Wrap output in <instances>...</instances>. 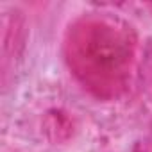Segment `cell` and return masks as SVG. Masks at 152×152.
I'll return each mask as SVG.
<instances>
[{"instance_id": "6da1fadb", "label": "cell", "mask_w": 152, "mask_h": 152, "mask_svg": "<svg viewBox=\"0 0 152 152\" xmlns=\"http://www.w3.org/2000/svg\"><path fill=\"white\" fill-rule=\"evenodd\" d=\"M66 48L70 66L99 95L115 93L124 86L132 47L127 34L116 25L102 20L84 22L70 31Z\"/></svg>"}, {"instance_id": "7a4b0ae2", "label": "cell", "mask_w": 152, "mask_h": 152, "mask_svg": "<svg viewBox=\"0 0 152 152\" xmlns=\"http://www.w3.org/2000/svg\"><path fill=\"white\" fill-rule=\"evenodd\" d=\"M45 132L48 134L50 140L63 141L72 134V120L61 111L48 113V116L45 120Z\"/></svg>"}, {"instance_id": "3957f363", "label": "cell", "mask_w": 152, "mask_h": 152, "mask_svg": "<svg viewBox=\"0 0 152 152\" xmlns=\"http://www.w3.org/2000/svg\"><path fill=\"white\" fill-rule=\"evenodd\" d=\"M132 152H152V143L150 141H138Z\"/></svg>"}]
</instances>
